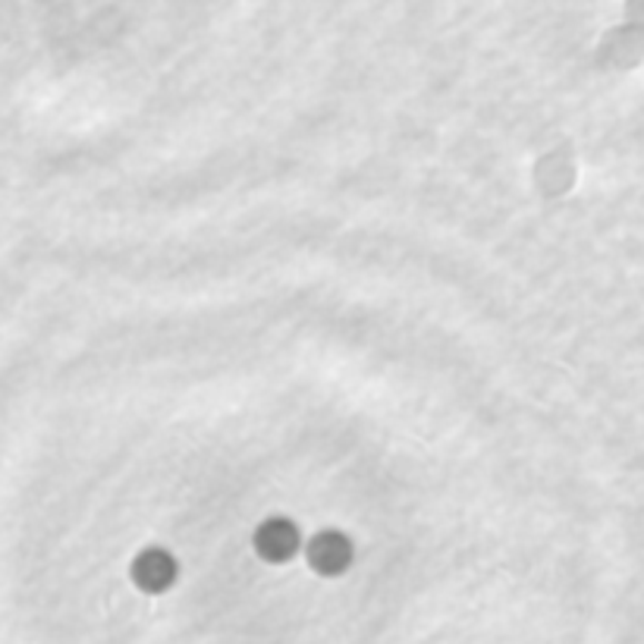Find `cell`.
I'll list each match as a JSON object with an SVG mask.
<instances>
[{"instance_id":"2","label":"cell","mask_w":644,"mask_h":644,"mask_svg":"<svg viewBox=\"0 0 644 644\" xmlns=\"http://www.w3.org/2000/svg\"><path fill=\"white\" fill-rule=\"evenodd\" d=\"M179 563L174 559V554H167L161 547H148L142 554L132 559L129 566V578L132 585L145 594H164L177 582Z\"/></svg>"},{"instance_id":"3","label":"cell","mask_w":644,"mask_h":644,"mask_svg":"<svg viewBox=\"0 0 644 644\" xmlns=\"http://www.w3.org/2000/svg\"><path fill=\"white\" fill-rule=\"evenodd\" d=\"M299 528L296 522L284 519V516H274V519H265L258 528H255V554L268 563H289L296 551H299Z\"/></svg>"},{"instance_id":"1","label":"cell","mask_w":644,"mask_h":644,"mask_svg":"<svg viewBox=\"0 0 644 644\" xmlns=\"http://www.w3.org/2000/svg\"><path fill=\"white\" fill-rule=\"evenodd\" d=\"M305 556H308V566H311L315 573L334 578V575H343L353 566L356 547H353V541L343 535V532L327 528V532H318V535L308 541Z\"/></svg>"}]
</instances>
